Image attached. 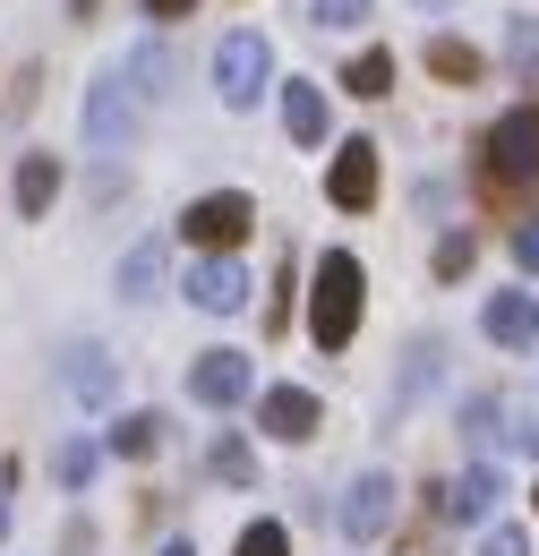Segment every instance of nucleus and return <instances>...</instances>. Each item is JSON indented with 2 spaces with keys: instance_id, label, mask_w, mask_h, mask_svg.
I'll return each instance as SVG.
<instances>
[{
  "instance_id": "obj_1",
  "label": "nucleus",
  "mask_w": 539,
  "mask_h": 556,
  "mask_svg": "<svg viewBox=\"0 0 539 556\" xmlns=\"http://www.w3.org/2000/svg\"><path fill=\"white\" fill-rule=\"evenodd\" d=\"M360 317H368V266H360L351 249H326V257L309 266V343L351 351Z\"/></svg>"
},
{
  "instance_id": "obj_2",
  "label": "nucleus",
  "mask_w": 539,
  "mask_h": 556,
  "mask_svg": "<svg viewBox=\"0 0 539 556\" xmlns=\"http://www.w3.org/2000/svg\"><path fill=\"white\" fill-rule=\"evenodd\" d=\"M479 189H488V198L539 189V94L514 103V112H497V121L479 129Z\"/></svg>"
},
{
  "instance_id": "obj_3",
  "label": "nucleus",
  "mask_w": 539,
  "mask_h": 556,
  "mask_svg": "<svg viewBox=\"0 0 539 556\" xmlns=\"http://www.w3.org/2000/svg\"><path fill=\"white\" fill-rule=\"evenodd\" d=\"M77 129H86V146H95V154H129V146L146 138V94L129 86V70H103V77H86Z\"/></svg>"
},
{
  "instance_id": "obj_4",
  "label": "nucleus",
  "mask_w": 539,
  "mask_h": 556,
  "mask_svg": "<svg viewBox=\"0 0 539 556\" xmlns=\"http://www.w3.org/2000/svg\"><path fill=\"white\" fill-rule=\"evenodd\" d=\"M249 231H258V198H249V189H205V198H189V214H180V240L205 249V257H240Z\"/></svg>"
},
{
  "instance_id": "obj_5",
  "label": "nucleus",
  "mask_w": 539,
  "mask_h": 556,
  "mask_svg": "<svg viewBox=\"0 0 539 556\" xmlns=\"http://www.w3.org/2000/svg\"><path fill=\"white\" fill-rule=\"evenodd\" d=\"M266 86H274V43L258 26H240V35L214 43V94H223V112H258Z\"/></svg>"
},
{
  "instance_id": "obj_6",
  "label": "nucleus",
  "mask_w": 539,
  "mask_h": 556,
  "mask_svg": "<svg viewBox=\"0 0 539 556\" xmlns=\"http://www.w3.org/2000/svg\"><path fill=\"white\" fill-rule=\"evenodd\" d=\"M394 496H403V488H394V471H360V480L335 496V531L351 540V548L386 540V531H394Z\"/></svg>"
},
{
  "instance_id": "obj_7",
  "label": "nucleus",
  "mask_w": 539,
  "mask_h": 556,
  "mask_svg": "<svg viewBox=\"0 0 539 556\" xmlns=\"http://www.w3.org/2000/svg\"><path fill=\"white\" fill-rule=\"evenodd\" d=\"M377 189H386V146H377V138L335 146V163H326V206L368 214V206H377Z\"/></svg>"
},
{
  "instance_id": "obj_8",
  "label": "nucleus",
  "mask_w": 539,
  "mask_h": 556,
  "mask_svg": "<svg viewBox=\"0 0 539 556\" xmlns=\"http://www.w3.org/2000/svg\"><path fill=\"white\" fill-rule=\"evenodd\" d=\"M189 394H198L205 412H240V403H258V368H249V351H198V359H189Z\"/></svg>"
},
{
  "instance_id": "obj_9",
  "label": "nucleus",
  "mask_w": 539,
  "mask_h": 556,
  "mask_svg": "<svg viewBox=\"0 0 539 556\" xmlns=\"http://www.w3.org/2000/svg\"><path fill=\"white\" fill-rule=\"evenodd\" d=\"M258 428H266L274 445H309V437L326 428V403H317L309 386H266V394H258Z\"/></svg>"
},
{
  "instance_id": "obj_10",
  "label": "nucleus",
  "mask_w": 539,
  "mask_h": 556,
  "mask_svg": "<svg viewBox=\"0 0 539 556\" xmlns=\"http://www.w3.org/2000/svg\"><path fill=\"white\" fill-rule=\"evenodd\" d=\"M9 206H17V223H43V214L61 206V154L26 146V154H17V172H9Z\"/></svg>"
},
{
  "instance_id": "obj_11",
  "label": "nucleus",
  "mask_w": 539,
  "mask_h": 556,
  "mask_svg": "<svg viewBox=\"0 0 539 556\" xmlns=\"http://www.w3.org/2000/svg\"><path fill=\"white\" fill-rule=\"evenodd\" d=\"M61 386H68V403L103 412V403L121 394V359H112L103 343H68V359H61Z\"/></svg>"
},
{
  "instance_id": "obj_12",
  "label": "nucleus",
  "mask_w": 539,
  "mask_h": 556,
  "mask_svg": "<svg viewBox=\"0 0 539 556\" xmlns=\"http://www.w3.org/2000/svg\"><path fill=\"white\" fill-rule=\"evenodd\" d=\"M189 308H205V317L249 308V266H240V257H198V266H189Z\"/></svg>"
},
{
  "instance_id": "obj_13",
  "label": "nucleus",
  "mask_w": 539,
  "mask_h": 556,
  "mask_svg": "<svg viewBox=\"0 0 539 556\" xmlns=\"http://www.w3.org/2000/svg\"><path fill=\"white\" fill-rule=\"evenodd\" d=\"M479 334L497 351H539V300L531 291H497V300L479 308Z\"/></svg>"
},
{
  "instance_id": "obj_14",
  "label": "nucleus",
  "mask_w": 539,
  "mask_h": 556,
  "mask_svg": "<svg viewBox=\"0 0 539 556\" xmlns=\"http://www.w3.org/2000/svg\"><path fill=\"white\" fill-rule=\"evenodd\" d=\"M163 275H172V249L146 231V240H129V249H121V266H112V291H121L129 308H146V300L163 291Z\"/></svg>"
},
{
  "instance_id": "obj_15",
  "label": "nucleus",
  "mask_w": 539,
  "mask_h": 556,
  "mask_svg": "<svg viewBox=\"0 0 539 556\" xmlns=\"http://www.w3.org/2000/svg\"><path fill=\"white\" fill-rule=\"evenodd\" d=\"M326 129H335V112H326V86L291 77V86H283V138H291V146H326Z\"/></svg>"
},
{
  "instance_id": "obj_16",
  "label": "nucleus",
  "mask_w": 539,
  "mask_h": 556,
  "mask_svg": "<svg viewBox=\"0 0 539 556\" xmlns=\"http://www.w3.org/2000/svg\"><path fill=\"white\" fill-rule=\"evenodd\" d=\"M497 496H505V480H497L488 463H472L463 480H446V522H479V531H488V522H497Z\"/></svg>"
},
{
  "instance_id": "obj_17",
  "label": "nucleus",
  "mask_w": 539,
  "mask_h": 556,
  "mask_svg": "<svg viewBox=\"0 0 539 556\" xmlns=\"http://www.w3.org/2000/svg\"><path fill=\"white\" fill-rule=\"evenodd\" d=\"M419 61H428L437 86H479V77H488V52L463 43V35H428V43H419Z\"/></svg>"
},
{
  "instance_id": "obj_18",
  "label": "nucleus",
  "mask_w": 539,
  "mask_h": 556,
  "mask_svg": "<svg viewBox=\"0 0 539 556\" xmlns=\"http://www.w3.org/2000/svg\"><path fill=\"white\" fill-rule=\"evenodd\" d=\"M121 70H129V86L146 94V103H163V94H172V77H180V52H172L163 35H137V52L121 61Z\"/></svg>"
},
{
  "instance_id": "obj_19",
  "label": "nucleus",
  "mask_w": 539,
  "mask_h": 556,
  "mask_svg": "<svg viewBox=\"0 0 539 556\" xmlns=\"http://www.w3.org/2000/svg\"><path fill=\"white\" fill-rule=\"evenodd\" d=\"M342 94H360V103H386V94H394V52H386V43H360V52L342 61Z\"/></svg>"
},
{
  "instance_id": "obj_20",
  "label": "nucleus",
  "mask_w": 539,
  "mask_h": 556,
  "mask_svg": "<svg viewBox=\"0 0 539 556\" xmlns=\"http://www.w3.org/2000/svg\"><path fill=\"white\" fill-rule=\"evenodd\" d=\"M205 471L223 488H258V445L240 437V428H214V445H205Z\"/></svg>"
},
{
  "instance_id": "obj_21",
  "label": "nucleus",
  "mask_w": 539,
  "mask_h": 556,
  "mask_svg": "<svg viewBox=\"0 0 539 556\" xmlns=\"http://www.w3.org/2000/svg\"><path fill=\"white\" fill-rule=\"evenodd\" d=\"M472 266H479V231H472V223H446L437 249H428V275H437V282H463Z\"/></svg>"
},
{
  "instance_id": "obj_22",
  "label": "nucleus",
  "mask_w": 539,
  "mask_h": 556,
  "mask_svg": "<svg viewBox=\"0 0 539 556\" xmlns=\"http://www.w3.org/2000/svg\"><path fill=\"white\" fill-rule=\"evenodd\" d=\"M121 463H146V454H163V412H129V419H112V437H103Z\"/></svg>"
},
{
  "instance_id": "obj_23",
  "label": "nucleus",
  "mask_w": 539,
  "mask_h": 556,
  "mask_svg": "<svg viewBox=\"0 0 539 556\" xmlns=\"http://www.w3.org/2000/svg\"><path fill=\"white\" fill-rule=\"evenodd\" d=\"M103 454H112V445H95V437H68L61 454H52V480H61L68 496H86V480L103 471Z\"/></svg>"
},
{
  "instance_id": "obj_24",
  "label": "nucleus",
  "mask_w": 539,
  "mask_h": 556,
  "mask_svg": "<svg viewBox=\"0 0 539 556\" xmlns=\"http://www.w3.org/2000/svg\"><path fill=\"white\" fill-rule=\"evenodd\" d=\"M309 282H300V257L283 249V266H274V308H266V334H291V300H300Z\"/></svg>"
},
{
  "instance_id": "obj_25",
  "label": "nucleus",
  "mask_w": 539,
  "mask_h": 556,
  "mask_svg": "<svg viewBox=\"0 0 539 556\" xmlns=\"http://www.w3.org/2000/svg\"><path fill=\"white\" fill-rule=\"evenodd\" d=\"M505 61L523 70V86H539V17H505Z\"/></svg>"
},
{
  "instance_id": "obj_26",
  "label": "nucleus",
  "mask_w": 539,
  "mask_h": 556,
  "mask_svg": "<svg viewBox=\"0 0 539 556\" xmlns=\"http://www.w3.org/2000/svg\"><path fill=\"white\" fill-rule=\"evenodd\" d=\"M231 556H291V531H283V522H249Z\"/></svg>"
},
{
  "instance_id": "obj_27",
  "label": "nucleus",
  "mask_w": 539,
  "mask_h": 556,
  "mask_svg": "<svg viewBox=\"0 0 539 556\" xmlns=\"http://www.w3.org/2000/svg\"><path fill=\"white\" fill-rule=\"evenodd\" d=\"M360 17H377V0H317V26L326 35H351Z\"/></svg>"
},
{
  "instance_id": "obj_28",
  "label": "nucleus",
  "mask_w": 539,
  "mask_h": 556,
  "mask_svg": "<svg viewBox=\"0 0 539 556\" xmlns=\"http://www.w3.org/2000/svg\"><path fill=\"white\" fill-rule=\"evenodd\" d=\"M479 556H531V531H523V522H488V531H479Z\"/></svg>"
},
{
  "instance_id": "obj_29",
  "label": "nucleus",
  "mask_w": 539,
  "mask_h": 556,
  "mask_svg": "<svg viewBox=\"0 0 539 556\" xmlns=\"http://www.w3.org/2000/svg\"><path fill=\"white\" fill-rule=\"evenodd\" d=\"M497 419H505L497 394H472V403H463V428H472V437H497Z\"/></svg>"
},
{
  "instance_id": "obj_30",
  "label": "nucleus",
  "mask_w": 539,
  "mask_h": 556,
  "mask_svg": "<svg viewBox=\"0 0 539 556\" xmlns=\"http://www.w3.org/2000/svg\"><path fill=\"white\" fill-rule=\"evenodd\" d=\"M35 94H43V61H26V70H17V86H9V112L26 121V112H35Z\"/></svg>"
},
{
  "instance_id": "obj_31",
  "label": "nucleus",
  "mask_w": 539,
  "mask_h": 556,
  "mask_svg": "<svg viewBox=\"0 0 539 556\" xmlns=\"http://www.w3.org/2000/svg\"><path fill=\"white\" fill-rule=\"evenodd\" d=\"M514 266H523V275H539V214H523V223H514Z\"/></svg>"
},
{
  "instance_id": "obj_32",
  "label": "nucleus",
  "mask_w": 539,
  "mask_h": 556,
  "mask_svg": "<svg viewBox=\"0 0 539 556\" xmlns=\"http://www.w3.org/2000/svg\"><path fill=\"white\" fill-rule=\"evenodd\" d=\"M411 206H419V214H446V206H454V189H446V180H419V189H411Z\"/></svg>"
},
{
  "instance_id": "obj_33",
  "label": "nucleus",
  "mask_w": 539,
  "mask_h": 556,
  "mask_svg": "<svg viewBox=\"0 0 539 556\" xmlns=\"http://www.w3.org/2000/svg\"><path fill=\"white\" fill-rule=\"evenodd\" d=\"M189 9H198V0H146V17H163V26H172V17H189Z\"/></svg>"
},
{
  "instance_id": "obj_34",
  "label": "nucleus",
  "mask_w": 539,
  "mask_h": 556,
  "mask_svg": "<svg viewBox=\"0 0 539 556\" xmlns=\"http://www.w3.org/2000/svg\"><path fill=\"white\" fill-rule=\"evenodd\" d=\"M9 488H17V463H0V540H9Z\"/></svg>"
},
{
  "instance_id": "obj_35",
  "label": "nucleus",
  "mask_w": 539,
  "mask_h": 556,
  "mask_svg": "<svg viewBox=\"0 0 539 556\" xmlns=\"http://www.w3.org/2000/svg\"><path fill=\"white\" fill-rule=\"evenodd\" d=\"M514 445H523V454H539V419H523V428H514Z\"/></svg>"
},
{
  "instance_id": "obj_36",
  "label": "nucleus",
  "mask_w": 539,
  "mask_h": 556,
  "mask_svg": "<svg viewBox=\"0 0 539 556\" xmlns=\"http://www.w3.org/2000/svg\"><path fill=\"white\" fill-rule=\"evenodd\" d=\"M95 9H103V0H68V17H77V26H86V17H95Z\"/></svg>"
},
{
  "instance_id": "obj_37",
  "label": "nucleus",
  "mask_w": 539,
  "mask_h": 556,
  "mask_svg": "<svg viewBox=\"0 0 539 556\" xmlns=\"http://www.w3.org/2000/svg\"><path fill=\"white\" fill-rule=\"evenodd\" d=\"M154 556H198V548H189V540H163V548H154Z\"/></svg>"
},
{
  "instance_id": "obj_38",
  "label": "nucleus",
  "mask_w": 539,
  "mask_h": 556,
  "mask_svg": "<svg viewBox=\"0 0 539 556\" xmlns=\"http://www.w3.org/2000/svg\"><path fill=\"white\" fill-rule=\"evenodd\" d=\"M428 9H454V0H419V17H428Z\"/></svg>"
},
{
  "instance_id": "obj_39",
  "label": "nucleus",
  "mask_w": 539,
  "mask_h": 556,
  "mask_svg": "<svg viewBox=\"0 0 539 556\" xmlns=\"http://www.w3.org/2000/svg\"><path fill=\"white\" fill-rule=\"evenodd\" d=\"M531 514H539V488H531Z\"/></svg>"
}]
</instances>
